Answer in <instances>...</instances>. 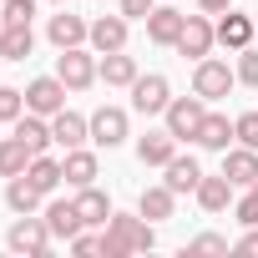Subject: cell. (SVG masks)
<instances>
[{
    "instance_id": "obj_1",
    "label": "cell",
    "mask_w": 258,
    "mask_h": 258,
    "mask_svg": "<svg viewBox=\"0 0 258 258\" xmlns=\"http://www.w3.org/2000/svg\"><path fill=\"white\" fill-rule=\"evenodd\" d=\"M157 243V223L142 213H111L101 228V258H126V253H147Z\"/></svg>"
},
{
    "instance_id": "obj_2",
    "label": "cell",
    "mask_w": 258,
    "mask_h": 258,
    "mask_svg": "<svg viewBox=\"0 0 258 258\" xmlns=\"http://www.w3.org/2000/svg\"><path fill=\"white\" fill-rule=\"evenodd\" d=\"M233 86H238V71H233L228 61H218V56L192 61V91H198L203 101H223Z\"/></svg>"
},
{
    "instance_id": "obj_3",
    "label": "cell",
    "mask_w": 258,
    "mask_h": 258,
    "mask_svg": "<svg viewBox=\"0 0 258 258\" xmlns=\"http://www.w3.org/2000/svg\"><path fill=\"white\" fill-rule=\"evenodd\" d=\"M51 243H56V238H51L46 218H36V213H16V223H11V233H6V248H11V253H31V258H41Z\"/></svg>"
},
{
    "instance_id": "obj_4",
    "label": "cell",
    "mask_w": 258,
    "mask_h": 258,
    "mask_svg": "<svg viewBox=\"0 0 258 258\" xmlns=\"http://www.w3.org/2000/svg\"><path fill=\"white\" fill-rule=\"evenodd\" d=\"M203 116H208V101H203L198 91H192V96H172V101H167V111H162L167 132H172L177 142H192V137H198Z\"/></svg>"
},
{
    "instance_id": "obj_5",
    "label": "cell",
    "mask_w": 258,
    "mask_h": 258,
    "mask_svg": "<svg viewBox=\"0 0 258 258\" xmlns=\"http://www.w3.org/2000/svg\"><path fill=\"white\" fill-rule=\"evenodd\" d=\"M56 76H61L71 91L96 86V81H101V76H96V51H86V46H66V51L56 56Z\"/></svg>"
},
{
    "instance_id": "obj_6",
    "label": "cell",
    "mask_w": 258,
    "mask_h": 258,
    "mask_svg": "<svg viewBox=\"0 0 258 258\" xmlns=\"http://www.w3.org/2000/svg\"><path fill=\"white\" fill-rule=\"evenodd\" d=\"M167 101H172V81H167L162 71H152V76H137V81H132V111H142V116H162V111H167Z\"/></svg>"
},
{
    "instance_id": "obj_7",
    "label": "cell",
    "mask_w": 258,
    "mask_h": 258,
    "mask_svg": "<svg viewBox=\"0 0 258 258\" xmlns=\"http://www.w3.org/2000/svg\"><path fill=\"white\" fill-rule=\"evenodd\" d=\"M126 137H132V121H126L121 106H96V111H91V142H96V147L111 152V147H121Z\"/></svg>"
},
{
    "instance_id": "obj_8",
    "label": "cell",
    "mask_w": 258,
    "mask_h": 258,
    "mask_svg": "<svg viewBox=\"0 0 258 258\" xmlns=\"http://www.w3.org/2000/svg\"><path fill=\"white\" fill-rule=\"evenodd\" d=\"M213 46H218V26L208 21V16H187L182 21V36H177V56H192V61H203V56H213Z\"/></svg>"
},
{
    "instance_id": "obj_9",
    "label": "cell",
    "mask_w": 258,
    "mask_h": 258,
    "mask_svg": "<svg viewBox=\"0 0 258 258\" xmlns=\"http://www.w3.org/2000/svg\"><path fill=\"white\" fill-rule=\"evenodd\" d=\"M66 81L61 76H36L31 86H26V111H41V116H56L61 106H66Z\"/></svg>"
},
{
    "instance_id": "obj_10",
    "label": "cell",
    "mask_w": 258,
    "mask_h": 258,
    "mask_svg": "<svg viewBox=\"0 0 258 258\" xmlns=\"http://www.w3.org/2000/svg\"><path fill=\"white\" fill-rule=\"evenodd\" d=\"M41 218H46V228H51V238H61V243H71V238H76V233L86 228V218L76 213V198H51Z\"/></svg>"
},
{
    "instance_id": "obj_11",
    "label": "cell",
    "mask_w": 258,
    "mask_h": 258,
    "mask_svg": "<svg viewBox=\"0 0 258 258\" xmlns=\"http://www.w3.org/2000/svg\"><path fill=\"white\" fill-rule=\"evenodd\" d=\"M51 137H56V147L61 152H71V147H86L91 142V116H81V111H56L51 116Z\"/></svg>"
},
{
    "instance_id": "obj_12",
    "label": "cell",
    "mask_w": 258,
    "mask_h": 258,
    "mask_svg": "<svg viewBox=\"0 0 258 258\" xmlns=\"http://www.w3.org/2000/svg\"><path fill=\"white\" fill-rule=\"evenodd\" d=\"M126 31H132V21H126V16H96L86 41H91L96 56H106V51H126Z\"/></svg>"
},
{
    "instance_id": "obj_13",
    "label": "cell",
    "mask_w": 258,
    "mask_h": 258,
    "mask_svg": "<svg viewBox=\"0 0 258 258\" xmlns=\"http://www.w3.org/2000/svg\"><path fill=\"white\" fill-rule=\"evenodd\" d=\"M46 36H51V46L56 51H66V46H86V36H91V21H81V16H71L66 6L46 21Z\"/></svg>"
},
{
    "instance_id": "obj_14",
    "label": "cell",
    "mask_w": 258,
    "mask_h": 258,
    "mask_svg": "<svg viewBox=\"0 0 258 258\" xmlns=\"http://www.w3.org/2000/svg\"><path fill=\"white\" fill-rule=\"evenodd\" d=\"M253 36H258V16L223 11V21H218V46H228V51H243V46H253Z\"/></svg>"
},
{
    "instance_id": "obj_15",
    "label": "cell",
    "mask_w": 258,
    "mask_h": 258,
    "mask_svg": "<svg viewBox=\"0 0 258 258\" xmlns=\"http://www.w3.org/2000/svg\"><path fill=\"white\" fill-rule=\"evenodd\" d=\"M182 11L177 6H157L152 16H147V41L152 46H177V36H182Z\"/></svg>"
},
{
    "instance_id": "obj_16",
    "label": "cell",
    "mask_w": 258,
    "mask_h": 258,
    "mask_svg": "<svg viewBox=\"0 0 258 258\" xmlns=\"http://www.w3.org/2000/svg\"><path fill=\"white\" fill-rule=\"evenodd\" d=\"M223 172H228L233 187H253V182H258V152L243 147V142L228 147V152H223Z\"/></svg>"
},
{
    "instance_id": "obj_17",
    "label": "cell",
    "mask_w": 258,
    "mask_h": 258,
    "mask_svg": "<svg viewBox=\"0 0 258 258\" xmlns=\"http://www.w3.org/2000/svg\"><path fill=\"white\" fill-rule=\"evenodd\" d=\"M96 76H101L106 86H126V91H132V81H137L142 71H137V56H126V51H106V56L96 61Z\"/></svg>"
},
{
    "instance_id": "obj_18",
    "label": "cell",
    "mask_w": 258,
    "mask_h": 258,
    "mask_svg": "<svg viewBox=\"0 0 258 258\" xmlns=\"http://www.w3.org/2000/svg\"><path fill=\"white\" fill-rule=\"evenodd\" d=\"M16 137H21L31 152H51V147H56L51 116H41V111H21V116H16Z\"/></svg>"
},
{
    "instance_id": "obj_19",
    "label": "cell",
    "mask_w": 258,
    "mask_h": 258,
    "mask_svg": "<svg viewBox=\"0 0 258 258\" xmlns=\"http://www.w3.org/2000/svg\"><path fill=\"white\" fill-rule=\"evenodd\" d=\"M198 147H208V152H228L233 142H238V132H233V121L223 116V111H208L203 116V126H198V137H192Z\"/></svg>"
},
{
    "instance_id": "obj_20",
    "label": "cell",
    "mask_w": 258,
    "mask_h": 258,
    "mask_svg": "<svg viewBox=\"0 0 258 258\" xmlns=\"http://www.w3.org/2000/svg\"><path fill=\"white\" fill-rule=\"evenodd\" d=\"M137 157H142V167H167L172 157H177V137L167 132H147V137H137Z\"/></svg>"
},
{
    "instance_id": "obj_21",
    "label": "cell",
    "mask_w": 258,
    "mask_h": 258,
    "mask_svg": "<svg viewBox=\"0 0 258 258\" xmlns=\"http://www.w3.org/2000/svg\"><path fill=\"white\" fill-rule=\"evenodd\" d=\"M233 192H238V187L228 182V172H218V177H208V172H203V182H198V192H192V198H198V208H203V213H223V208L233 203Z\"/></svg>"
},
{
    "instance_id": "obj_22",
    "label": "cell",
    "mask_w": 258,
    "mask_h": 258,
    "mask_svg": "<svg viewBox=\"0 0 258 258\" xmlns=\"http://www.w3.org/2000/svg\"><path fill=\"white\" fill-rule=\"evenodd\" d=\"M172 208H177V192H172L167 182L142 187V198H137V213H142L147 223H167V218H172Z\"/></svg>"
},
{
    "instance_id": "obj_23",
    "label": "cell",
    "mask_w": 258,
    "mask_h": 258,
    "mask_svg": "<svg viewBox=\"0 0 258 258\" xmlns=\"http://www.w3.org/2000/svg\"><path fill=\"white\" fill-rule=\"evenodd\" d=\"M36 51V31L31 21H6V36H0V56L6 61H26Z\"/></svg>"
},
{
    "instance_id": "obj_24",
    "label": "cell",
    "mask_w": 258,
    "mask_h": 258,
    "mask_svg": "<svg viewBox=\"0 0 258 258\" xmlns=\"http://www.w3.org/2000/svg\"><path fill=\"white\" fill-rule=\"evenodd\" d=\"M61 172H66V187H91V182H96V152L71 147V152L61 157Z\"/></svg>"
},
{
    "instance_id": "obj_25",
    "label": "cell",
    "mask_w": 258,
    "mask_h": 258,
    "mask_svg": "<svg viewBox=\"0 0 258 258\" xmlns=\"http://www.w3.org/2000/svg\"><path fill=\"white\" fill-rule=\"evenodd\" d=\"M162 172H167L162 182H167L177 198H182V192H198V182H203V167H198V157H182V152H177V157H172Z\"/></svg>"
},
{
    "instance_id": "obj_26",
    "label": "cell",
    "mask_w": 258,
    "mask_h": 258,
    "mask_svg": "<svg viewBox=\"0 0 258 258\" xmlns=\"http://www.w3.org/2000/svg\"><path fill=\"white\" fill-rule=\"evenodd\" d=\"M76 213L86 218V228H106V218H111V198L91 182V187H76Z\"/></svg>"
},
{
    "instance_id": "obj_27",
    "label": "cell",
    "mask_w": 258,
    "mask_h": 258,
    "mask_svg": "<svg viewBox=\"0 0 258 258\" xmlns=\"http://www.w3.org/2000/svg\"><path fill=\"white\" fill-rule=\"evenodd\" d=\"M26 177H31V182H36L46 198H51V192L66 182V172H61V157H51V152H36V157H31V167H26Z\"/></svg>"
},
{
    "instance_id": "obj_28",
    "label": "cell",
    "mask_w": 258,
    "mask_h": 258,
    "mask_svg": "<svg viewBox=\"0 0 258 258\" xmlns=\"http://www.w3.org/2000/svg\"><path fill=\"white\" fill-rule=\"evenodd\" d=\"M41 198H46V192H41L26 172L6 182V208H11V213H41Z\"/></svg>"
},
{
    "instance_id": "obj_29",
    "label": "cell",
    "mask_w": 258,
    "mask_h": 258,
    "mask_svg": "<svg viewBox=\"0 0 258 258\" xmlns=\"http://www.w3.org/2000/svg\"><path fill=\"white\" fill-rule=\"evenodd\" d=\"M31 147L21 142V137H0V177H21L26 167H31Z\"/></svg>"
},
{
    "instance_id": "obj_30",
    "label": "cell",
    "mask_w": 258,
    "mask_h": 258,
    "mask_svg": "<svg viewBox=\"0 0 258 258\" xmlns=\"http://www.w3.org/2000/svg\"><path fill=\"white\" fill-rule=\"evenodd\" d=\"M233 218L243 228H258V187H243V198L233 203Z\"/></svg>"
},
{
    "instance_id": "obj_31",
    "label": "cell",
    "mask_w": 258,
    "mask_h": 258,
    "mask_svg": "<svg viewBox=\"0 0 258 258\" xmlns=\"http://www.w3.org/2000/svg\"><path fill=\"white\" fill-rule=\"evenodd\" d=\"M182 253H233V243H228L223 233H198V238H192Z\"/></svg>"
},
{
    "instance_id": "obj_32",
    "label": "cell",
    "mask_w": 258,
    "mask_h": 258,
    "mask_svg": "<svg viewBox=\"0 0 258 258\" xmlns=\"http://www.w3.org/2000/svg\"><path fill=\"white\" fill-rule=\"evenodd\" d=\"M233 71H238V81H243V86H258V46H243Z\"/></svg>"
},
{
    "instance_id": "obj_33",
    "label": "cell",
    "mask_w": 258,
    "mask_h": 258,
    "mask_svg": "<svg viewBox=\"0 0 258 258\" xmlns=\"http://www.w3.org/2000/svg\"><path fill=\"white\" fill-rule=\"evenodd\" d=\"M26 111V91H16V86H0V121H16Z\"/></svg>"
},
{
    "instance_id": "obj_34",
    "label": "cell",
    "mask_w": 258,
    "mask_h": 258,
    "mask_svg": "<svg viewBox=\"0 0 258 258\" xmlns=\"http://www.w3.org/2000/svg\"><path fill=\"white\" fill-rule=\"evenodd\" d=\"M233 132H238V142H243V147H253V152H258V111L233 116Z\"/></svg>"
},
{
    "instance_id": "obj_35",
    "label": "cell",
    "mask_w": 258,
    "mask_h": 258,
    "mask_svg": "<svg viewBox=\"0 0 258 258\" xmlns=\"http://www.w3.org/2000/svg\"><path fill=\"white\" fill-rule=\"evenodd\" d=\"M6 21H36V0H6Z\"/></svg>"
},
{
    "instance_id": "obj_36",
    "label": "cell",
    "mask_w": 258,
    "mask_h": 258,
    "mask_svg": "<svg viewBox=\"0 0 258 258\" xmlns=\"http://www.w3.org/2000/svg\"><path fill=\"white\" fill-rule=\"evenodd\" d=\"M152 11H157V0H121V16L126 21H147Z\"/></svg>"
},
{
    "instance_id": "obj_37",
    "label": "cell",
    "mask_w": 258,
    "mask_h": 258,
    "mask_svg": "<svg viewBox=\"0 0 258 258\" xmlns=\"http://www.w3.org/2000/svg\"><path fill=\"white\" fill-rule=\"evenodd\" d=\"M71 253H101V233H91V228H81V233L71 238Z\"/></svg>"
},
{
    "instance_id": "obj_38",
    "label": "cell",
    "mask_w": 258,
    "mask_h": 258,
    "mask_svg": "<svg viewBox=\"0 0 258 258\" xmlns=\"http://www.w3.org/2000/svg\"><path fill=\"white\" fill-rule=\"evenodd\" d=\"M233 253H253V258H258V228H248V233L233 243Z\"/></svg>"
},
{
    "instance_id": "obj_39",
    "label": "cell",
    "mask_w": 258,
    "mask_h": 258,
    "mask_svg": "<svg viewBox=\"0 0 258 258\" xmlns=\"http://www.w3.org/2000/svg\"><path fill=\"white\" fill-rule=\"evenodd\" d=\"M198 11L203 16H223V11H233V0H198Z\"/></svg>"
},
{
    "instance_id": "obj_40",
    "label": "cell",
    "mask_w": 258,
    "mask_h": 258,
    "mask_svg": "<svg viewBox=\"0 0 258 258\" xmlns=\"http://www.w3.org/2000/svg\"><path fill=\"white\" fill-rule=\"evenodd\" d=\"M0 36H6V11H0Z\"/></svg>"
},
{
    "instance_id": "obj_41",
    "label": "cell",
    "mask_w": 258,
    "mask_h": 258,
    "mask_svg": "<svg viewBox=\"0 0 258 258\" xmlns=\"http://www.w3.org/2000/svg\"><path fill=\"white\" fill-rule=\"evenodd\" d=\"M51 6H66V0H51Z\"/></svg>"
},
{
    "instance_id": "obj_42",
    "label": "cell",
    "mask_w": 258,
    "mask_h": 258,
    "mask_svg": "<svg viewBox=\"0 0 258 258\" xmlns=\"http://www.w3.org/2000/svg\"><path fill=\"white\" fill-rule=\"evenodd\" d=\"M253 187H258V182H253Z\"/></svg>"
}]
</instances>
